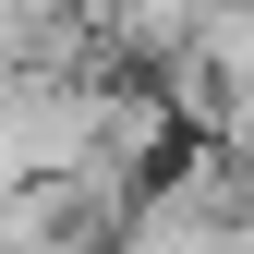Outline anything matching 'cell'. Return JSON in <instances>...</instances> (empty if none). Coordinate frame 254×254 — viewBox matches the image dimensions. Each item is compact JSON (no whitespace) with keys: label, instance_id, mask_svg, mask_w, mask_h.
Masks as SVG:
<instances>
[{"label":"cell","instance_id":"1","mask_svg":"<svg viewBox=\"0 0 254 254\" xmlns=\"http://www.w3.org/2000/svg\"><path fill=\"white\" fill-rule=\"evenodd\" d=\"M121 242L145 254H194V242H254V157L218 133H182L157 170L121 194Z\"/></svg>","mask_w":254,"mask_h":254},{"label":"cell","instance_id":"2","mask_svg":"<svg viewBox=\"0 0 254 254\" xmlns=\"http://www.w3.org/2000/svg\"><path fill=\"white\" fill-rule=\"evenodd\" d=\"M85 24H97V49L109 61H170V49H194V24H206V0H85Z\"/></svg>","mask_w":254,"mask_h":254},{"label":"cell","instance_id":"3","mask_svg":"<svg viewBox=\"0 0 254 254\" xmlns=\"http://www.w3.org/2000/svg\"><path fill=\"white\" fill-rule=\"evenodd\" d=\"M0 49L12 61H109L97 24H85V0H0Z\"/></svg>","mask_w":254,"mask_h":254}]
</instances>
